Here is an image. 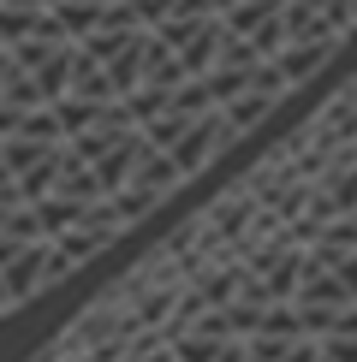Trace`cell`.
Returning a JSON list of instances; mask_svg holds the SVG:
<instances>
[{"mask_svg":"<svg viewBox=\"0 0 357 362\" xmlns=\"http://www.w3.org/2000/svg\"><path fill=\"white\" fill-rule=\"evenodd\" d=\"M0 6H12V12H54L60 0H0Z\"/></svg>","mask_w":357,"mask_h":362,"instance_id":"obj_8","label":"cell"},{"mask_svg":"<svg viewBox=\"0 0 357 362\" xmlns=\"http://www.w3.org/2000/svg\"><path fill=\"white\" fill-rule=\"evenodd\" d=\"M334 54H339V42H286V48L274 54V71H280V83H286V89H304Z\"/></svg>","mask_w":357,"mask_h":362,"instance_id":"obj_5","label":"cell"},{"mask_svg":"<svg viewBox=\"0 0 357 362\" xmlns=\"http://www.w3.org/2000/svg\"><path fill=\"white\" fill-rule=\"evenodd\" d=\"M54 196L60 202H72V208H89V202H108V190H101V178L89 173V160H78L66 148L60 155V173H54Z\"/></svg>","mask_w":357,"mask_h":362,"instance_id":"obj_6","label":"cell"},{"mask_svg":"<svg viewBox=\"0 0 357 362\" xmlns=\"http://www.w3.org/2000/svg\"><path fill=\"white\" fill-rule=\"evenodd\" d=\"M60 155H66V143H42V137H6V143H0V167H6V178L18 185L24 202L54 196Z\"/></svg>","mask_w":357,"mask_h":362,"instance_id":"obj_2","label":"cell"},{"mask_svg":"<svg viewBox=\"0 0 357 362\" xmlns=\"http://www.w3.org/2000/svg\"><path fill=\"white\" fill-rule=\"evenodd\" d=\"M280 42H286V0H238L220 12V59L262 66L280 54Z\"/></svg>","mask_w":357,"mask_h":362,"instance_id":"obj_1","label":"cell"},{"mask_svg":"<svg viewBox=\"0 0 357 362\" xmlns=\"http://www.w3.org/2000/svg\"><path fill=\"white\" fill-rule=\"evenodd\" d=\"M232 143H238V137L227 131V119H220V107H215V113H197V119H191V125L178 131L167 148H161V155H167L173 167H178V178H197L208 160H220Z\"/></svg>","mask_w":357,"mask_h":362,"instance_id":"obj_3","label":"cell"},{"mask_svg":"<svg viewBox=\"0 0 357 362\" xmlns=\"http://www.w3.org/2000/svg\"><path fill=\"white\" fill-rule=\"evenodd\" d=\"M72 101H119V89H113V78H108V66H101L96 54H72V89H66Z\"/></svg>","mask_w":357,"mask_h":362,"instance_id":"obj_7","label":"cell"},{"mask_svg":"<svg viewBox=\"0 0 357 362\" xmlns=\"http://www.w3.org/2000/svg\"><path fill=\"white\" fill-rule=\"evenodd\" d=\"M286 95H292V89L280 83L274 59H268V66L256 71V89H244L238 101H227V107H220V119H227V131H232V137H250L256 125H268V113H274Z\"/></svg>","mask_w":357,"mask_h":362,"instance_id":"obj_4","label":"cell"}]
</instances>
